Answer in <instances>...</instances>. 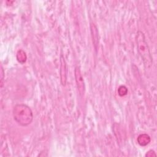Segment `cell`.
Listing matches in <instances>:
<instances>
[{
  "instance_id": "3",
  "label": "cell",
  "mask_w": 157,
  "mask_h": 157,
  "mask_svg": "<svg viewBox=\"0 0 157 157\" xmlns=\"http://www.w3.org/2000/svg\"><path fill=\"white\" fill-rule=\"evenodd\" d=\"M75 77L79 93L80 95H82L85 91V84L83 78L81 74L80 69L78 67H76L75 69Z\"/></svg>"
},
{
  "instance_id": "2",
  "label": "cell",
  "mask_w": 157,
  "mask_h": 157,
  "mask_svg": "<svg viewBox=\"0 0 157 157\" xmlns=\"http://www.w3.org/2000/svg\"><path fill=\"white\" fill-rule=\"evenodd\" d=\"M136 42L138 52L144 61L145 66L146 68H149L152 64L153 59L144 34L142 31L137 32Z\"/></svg>"
},
{
  "instance_id": "6",
  "label": "cell",
  "mask_w": 157,
  "mask_h": 157,
  "mask_svg": "<svg viewBox=\"0 0 157 157\" xmlns=\"http://www.w3.org/2000/svg\"><path fill=\"white\" fill-rule=\"evenodd\" d=\"M17 59L19 63H20L21 64L24 63L26 61V59H27L26 53L22 50H18L17 53Z\"/></svg>"
},
{
  "instance_id": "1",
  "label": "cell",
  "mask_w": 157,
  "mask_h": 157,
  "mask_svg": "<svg viewBox=\"0 0 157 157\" xmlns=\"http://www.w3.org/2000/svg\"><path fill=\"white\" fill-rule=\"evenodd\" d=\"M15 121L20 126H26L31 124L33 120V114L29 106L23 104L15 105L12 110Z\"/></svg>"
},
{
  "instance_id": "7",
  "label": "cell",
  "mask_w": 157,
  "mask_h": 157,
  "mask_svg": "<svg viewBox=\"0 0 157 157\" xmlns=\"http://www.w3.org/2000/svg\"><path fill=\"white\" fill-rule=\"evenodd\" d=\"M127 93H128V89L124 85L120 86L118 89V93L120 96H125L127 94Z\"/></svg>"
},
{
  "instance_id": "4",
  "label": "cell",
  "mask_w": 157,
  "mask_h": 157,
  "mask_svg": "<svg viewBox=\"0 0 157 157\" xmlns=\"http://www.w3.org/2000/svg\"><path fill=\"white\" fill-rule=\"evenodd\" d=\"M61 69H60V75H61V83L63 85H65L66 81V65L65 61L64 58L61 56Z\"/></svg>"
},
{
  "instance_id": "5",
  "label": "cell",
  "mask_w": 157,
  "mask_h": 157,
  "mask_svg": "<svg viewBox=\"0 0 157 157\" xmlns=\"http://www.w3.org/2000/svg\"><path fill=\"white\" fill-rule=\"evenodd\" d=\"M150 136L147 134H141L137 137V142L140 146H146L150 143Z\"/></svg>"
},
{
  "instance_id": "8",
  "label": "cell",
  "mask_w": 157,
  "mask_h": 157,
  "mask_svg": "<svg viewBox=\"0 0 157 157\" xmlns=\"http://www.w3.org/2000/svg\"><path fill=\"white\" fill-rule=\"evenodd\" d=\"M156 155L155 153V152L152 150H149L146 154H145V156H148V157H153V156H156Z\"/></svg>"
}]
</instances>
